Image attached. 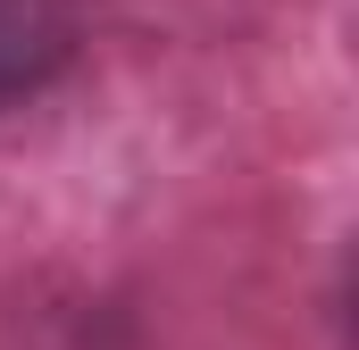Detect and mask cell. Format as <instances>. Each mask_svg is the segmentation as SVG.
<instances>
[{
    "label": "cell",
    "instance_id": "cell-1",
    "mask_svg": "<svg viewBox=\"0 0 359 350\" xmlns=\"http://www.w3.org/2000/svg\"><path fill=\"white\" fill-rule=\"evenodd\" d=\"M59 59V17L42 0H0V100Z\"/></svg>",
    "mask_w": 359,
    "mask_h": 350
}]
</instances>
